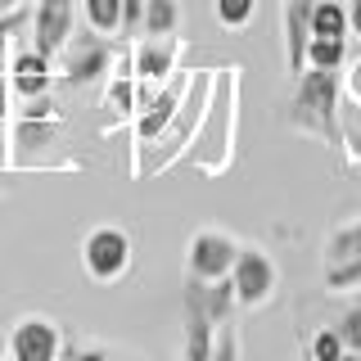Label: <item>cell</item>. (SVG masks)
Masks as SVG:
<instances>
[{"label": "cell", "instance_id": "cell-34", "mask_svg": "<svg viewBox=\"0 0 361 361\" xmlns=\"http://www.w3.org/2000/svg\"><path fill=\"white\" fill-rule=\"evenodd\" d=\"M348 90H353V99H361V63L353 68V77H348Z\"/></svg>", "mask_w": 361, "mask_h": 361}, {"label": "cell", "instance_id": "cell-32", "mask_svg": "<svg viewBox=\"0 0 361 361\" xmlns=\"http://www.w3.org/2000/svg\"><path fill=\"white\" fill-rule=\"evenodd\" d=\"M348 32L361 41V0H348Z\"/></svg>", "mask_w": 361, "mask_h": 361}, {"label": "cell", "instance_id": "cell-35", "mask_svg": "<svg viewBox=\"0 0 361 361\" xmlns=\"http://www.w3.org/2000/svg\"><path fill=\"white\" fill-rule=\"evenodd\" d=\"M23 0H0V14H9V9H18Z\"/></svg>", "mask_w": 361, "mask_h": 361}, {"label": "cell", "instance_id": "cell-28", "mask_svg": "<svg viewBox=\"0 0 361 361\" xmlns=\"http://www.w3.org/2000/svg\"><path fill=\"white\" fill-rule=\"evenodd\" d=\"M212 361H240V334H235V325L226 321L217 325V343H212Z\"/></svg>", "mask_w": 361, "mask_h": 361}, {"label": "cell", "instance_id": "cell-26", "mask_svg": "<svg viewBox=\"0 0 361 361\" xmlns=\"http://www.w3.org/2000/svg\"><path fill=\"white\" fill-rule=\"evenodd\" d=\"M334 330H338V338H343V348H348V353H361V302H357V307H348L343 316H338V325H334Z\"/></svg>", "mask_w": 361, "mask_h": 361}, {"label": "cell", "instance_id": "cell-3", "mask_svg": "<svg viewBox=\"0 0 361 361\" xmlns=\"http://www.w3.org/2000/svg\"><path fill=\"white\" fill-rule=\"evenodd\" d=\"M208 95H212V73H195V77H190V86H185V99H180V109H176V118H172V127L158 135L163 149L154 154V163H145V172H167V167L190 149V140H195V131H199V122H203V109H208Z\"/></svg>", "mask_w": 361, "mask_h": 361}, {"label": "cell", "instance_id": "cell-13", "mask_svg": "<svg viewBox=\"0 0 361 361\" xmlns=\"http://www.w3.org/2000/svg\"><path fill=\"white\" fill-rule=\"evenodd\" d=\"M54 82H59V73H54V59H45L41 50H23L14 54V63H9V90H14L18 99H32V95H45Z\"/></svg>", "mask_w": 361, "mask_h": 361}, {"label": "cell", "instance_id": "cell-9", "mask_svg": "<svg viewBox=\"0 0 361 361\" xmlns=\"http://www.w3.org/2000/svg\"><path fill=\"white\" fill-rule=\"evenodd\" d=\"M217 343V321L203 307L199 280H185V298H180V361H212Z\"/></svg>", "mask_w": 361, "mask_h": 361}, {"label": "cell", "instance_id": "cell-6", "mask_svg": "<svg viewBox=\"0 0 361 361\" xmlns=\"http://www.w3.org/2000/svg\"><path fill=\"white\" fill-rule=\"evenodd\" d=\"M276 262L253 244H240L235 253V267H231V289H235V302L240 307H262V302L276 298Z\"/></svg>", "mask_w": 361, "mask_h": 361}, {"label": "cell", "instance_id": "cell-20", "mask_svg": "<svg viewBox=\"0 0 361 361\" xmlns=\"http://www.w3.org/2000/svg\"><path fill=\"white\" fill-rule=\"evenodd\" d=\"M343 59H348V37H312L307 68H343Z\"/></svg>", "mask_w": 361, "mask_h": 361}, {"label": "cell", "instance_id": "cell-30", "mask_svg": "<svg viewBox=\"0 0 361 361\" xmlns=\"http://www.w3.org/2000/svg\"><path fill=\"white\" fill-rule=\"evenodd\" d=\"M23 23H32V18H27V9H23V5H18V9H9V14H0V45H5L9 37H14V32L23 27Z\"/></svg>", "mask_w": 361, "mask_h": 361}, {"label": "cell", "instance_id": "cell-24", "mask_svg": "<svg viewBox=\"0 0 361 361\" xmlns=\"http://www.w3.org/2000/svg\"><path fill=\"white\" fill-rule=\"evenodd\" d=\"M343 338H338V330L330 325V330H316L312 334V343H307V357L312 361H343Z\"/></svg>", "mask_w": 361, "mask_h": 361}, {"label": "cell", "instance_id": "cell-4", "mask_svg": "<svg viewBox=\"0 0 361 361\" xmlns=\"http://www.w3.org/2000/svg\"><path fill=\"white\" fill-rule=\"evenodd\" d=\"M59 68V82L68 86H95L104 82V77L113 73V37H99V32H82V37H68V45L59 50V59H54Z\"/></svg>", "mask_w": 361, "mask_h": 361}, {"label": "cell", "instance_id": "cell-29", "mask_svg": "<svg viewBox=\"0 0 361 361\" xmlns=\"http://www.w3.org/2000/svg\"><path fill=\"white\" fill-rule=\"evenodd\" d=\"M145 23V0H122V37H140Z\"/></svg>", "mask_w": 361, "mask_h": 361}, {"label": "cell", "instance_id": "cell-1", "mask_svg": "<svg viewBox=\"0 0 361 361\" xmlns=\"http://www.w3.org/2000/svg\"><path fill=\"white\" fill-rule=\"evenodd\" d=\"M235 127H240V68H217L212 73V95L203 109V122L180 154L199 176H221L235 158Z\"/></svg>", "mask_w": 361, "mask_h": 361}, {"label": "cell", "instance_id": "cell-17", "mask_svg": "<svg viewBox=\"0 0 361 361\" xmlns=\"http://www.w3.org/2000/svg\"><path fill=\"white\" fill-rule=\"evenodd\" d=\"M180 23L176 0H145V23H140V37H172Z\"/></svg>", "mask_w": 361, "mask_h": 361}, {"label": "cell", "instance_id": "cell-38", "mask_svg": "<svg viewBox=\"0 0 361 361\" xmlns=\"http://www.w3.org/2000/svg\"><path fill=\"white\" fill-rule=\"evenodd\" d=\"M5 185H9V180H5V172H0V190H5Z\"/></svg>", "mask_w": 361, "mask_h": 361}, {"label": "cell", "instance_id": "cell-18", "mask_svg": "<svg viewBox=\"0 0 361 361\" xmlns=\"http://www.w3.org/2000/svg\"><path fill=\"white\" fill-rule=\"evenodd\" d=\"M312 37H348V9L338 0H316L312 5Z\"/></svg>", "mask_w": 361, "mask_h": 361}, {"label": "cell", "instance_id": "cell-22", "mask_svg": "<svg viewBox=\"0 0 361 361\" xmlns=\"http://www.w3.org/2000/svg\"><path fill=\"white\" fill-rule=\"evenodd\" d=\"M212 14H217L221 27H231V32H240L253 23L257 14V0H212Z\"/></svg>", "mask_w": 361, "mask_h": 361}, {"label": "cell", "instance_id": "cell-16", "mask_svg": "<svg viewBox=\"0 0 361 361\" xmlns=\"http://www.w3.org/2000/svg\"><path fill=\"white\" fill-rule=\"evenodd\" d=\"M86 27L99 37H122V0H82Z\"/></svg>", "mask_w": 361, "mask_h": 361}, {"label": "cell", "instance_id": "cell-36", "mask_svg": "<svg viewBox=\"0 0 361 361\" xmlns=\"http://www.w3.org/2000/svg\"><path fill=\"white\" fill-rule=\"evenodd\" d=\"M0 361H9V338H0Z\"/></svg>", "mask_w": 361, "mask_h": 361}, {"label": "cell", "instance_id": "cell-11", "mask_svg": "<svg viewBox=\"0 0 361 361\" xmlns=\"http://www.w3.org/2000/svg\"><path fill=\"white\" fill-rule=\"evenodd\" d=\"M77 23V0H37L32 9V50H41L45 59H59V50L73 37Z\"/></svg>", "mask_w": 361, "mask_h": 361}, {"label": "cell", "instance_id": "cell-27", "mask_svg": "<svg viewBox=\"0 0 361 361\" xmlns=\"http://www.w3.org/2000/svg\"><path fill=\"white\" fill-rule=\"evenodd\" d=\"M18 118H59V122H63V113H59V104H54V95L45 90V95L18 99Z\"/></svg>", "mask_w": 361, "mask_h": 361}, {"label": "cell", "instance_id": "cell-14", "mask_svg": "<svg viewBox=\"0 0 361 361\" xmlns=\"http://www.w3.org/2000/svg\"><path fill=\"white\" fill-rule=\"evenodd\" d=\"M312 5L316 0H289L285 5V68L293 77L307 68V45H312Z\"/></svg>", "mask_w": 361, "mask_h": 361}, {"label": "cell", "instance_id": "cell-39", "mask_svg": "<svg viewBox=\"0 0 361 361\" xmlns=\"http://www.w3.org/2000/svg\"><path fill=\"white\" fill-rule=\"evenodd\" d=\"M302 361H312V357H302Z\"/></svg>", "mask_w": 361, "mask_h": 361}, {"label": "cell", "instance_id": "cell-2", "mask_svg": "<svg viewBox=\"0 0 361 361\" xmlns=\"http://www.w3.org/2000/svg\"><path fill=\"white\" fill-rule=\"evenodd\" d=\"M343 77L338 68H302L289 99V127L316 135L325 145H343Z\"/></svg>", "mask_w": 361, "mask_h": 361}, {"label": "cell", "instance_id": "cell-15", "mask_svg": "<svg viewBox=\"0 0 361 361\" xmlns=\"http://www.w3.org/2000/svg\"><path fill=\"white\" fill-rule=\"evenodd\" d=\"M104 109H113L118 118H135L140 113V77L135 73H109Z\"/></svg>", "mask_w": 361, "mask_h": 361}, {"label": "cell", "instance_id": "cell-7", "mask_svg": "<svg viewBox=\"0 0 361 361\" xmlns=\"http://www.w3.org/2000/svg\"><path fill=\"white\" fill-rule=\"evenodd\" d=\"M240 253V240H231L226 231H195L185 244V280H226Z\"/></svg>", "mask_w": 361, "mask_h": 361}, {"label": "cell", "instance_id": "cell-31", "mask_svg": "<svg viewBox=\"0 0 361 361\" xmlns=\"http://www.w3.org/2000/svg\"><path fill=\"white\" fill-rule=\"evenodd\" d=\"M68 361H109V353H104L99 343H90V348H77V353L68 357Z\"/></svg>", "mask_w": 361, "mask_h": 361}, {"label": "cell", "instance_id": "cell-10", "mask_svg": "<svg viewBox=\"0 0 361 361\" xmlns=\"http://www.w3.org/2000/svg\"><path fill=\"white\" fill-rule=\"evenodd\" d=\"M63 357V334L59 321L50 316H23L9 330V361H59Z\"/></svg>", "mask_w": 361, "mask_h": 361}, {"label": "cell", "instance_id": "cell-5", "mask_svg": "<svg viewBox=\"0 0 361 361\" xmlns=\"http://www.w3.org/2000/svg\"><path fill=\"white\" fill-rule=\"evenodd\" d=\"M82 267L95 285H118L131 271V235L122 226H95V231H86Z\"/></svg>", "mask_w": 361, "mask_h": 361}, {"label": "cell", "instance_id": "cell-8", "mask_svg": "<svg viewBox=\"0 0 361 361\" xmlns=\"http://www.w3.org/2000/svg\"><path fill=\"white\" fill-rule=\"evenodd\" d=\"M185 86H190V73H172L167 82H158V90L140 104V113L131 118V131H135V145H140V149H145V145H154L158 135L172 127L180 99H185Z\"/></svg>", "mask_w": 361, "mask_h": 361}, {"label": "cell", "instance_id": "cell-25", "mask_svg": "<svg viewBox=\"0 0 361 361\" xmlns=\"http://www.w3.org/2000/svg\"><path fill=\"white\" fill-rule=\"evenodd\" d=\"M338 122H343V145H348V154L361 163V99L348 95V104H343V113H338Z\"/></svg>", "mask_w": 361, "mask_h": 361}, {"label": "cell", "instance_id": "cell-19", "mask_svg": "<svg viewBox=\"0 0 361 361\" xmlns=\"http://www.w3.org/2000/svg\"><path fill=\"white\" fill-rule=\"evenodd\" d=\"M54 127H59V118H18L14 149H41V145H50L54 140Z\"/></svg>", "mask_w": 361, "mask_h": 361}, {"label": "cell", "instance_id": "cell-21", "mask_svg": "<svg viewBox=\"0 0 361 361\" xmlns=\"http://www.w3.org/2000/svg\"><path fill=\"white\" fill-rule=\"evenodd\" d=\"M361 253V217L338 226V231L325 240V262H343V257H357Z\"/></svg>", "mask_w": 361, "mask_h": 361}, {"label": "cell", "instance_id": "cell-12", "mask_svg": "<svg viewBox=\"0 0 361 361\" xmlns=\"http://www.w3.org/2000/svg\"><path fill=\"white\" fill-rule=\"evenodd\" d=\"M176 54H180V41L176 37H135V50H131V73L140 82H167L176 73Z\"/></svg>", "mask_w": 361, "mask_h": 361}, {"label": "cell", "instance_id": "cell-33", "mask_svg": "<svg viewBox=\"0 0 361 361\" xmlns=\"http://www.w3.org/2000/svg\"><path fill=\"white\" fill-rule=\"evenodd\" d=\"M9 118V77H0V122Z\"/></svg>", "mask_w": 361, "mask_h": 361}, {"label": "cell", "instance_id": "cell-37", "mask_svg": "<svg viewBox=\"0 0 361 361\" xmlns=\"http://www.w3.org/2000/svg\"><path fill=\"white\" fill-rule=\"evenodd\" d=\"M109 361H140V357H109Z\"/></svg>", "mask_w": 361, "mask_h": 361}, {"label": "cell", "instance_id": "cell-23", "mask_svg": "<svg viewBox=\"0 0 361 361\" xmlns=\"http://www.w3.org/2000/svg\"><path fill=\"white\" fill-rule=\"evenodd\" d=\"M357 285H361V253L343 257V262H325V289L330 293H343V289H357Z\"/></svg>", "mask_w": 361, "mask_h": 361}]
</instances>
